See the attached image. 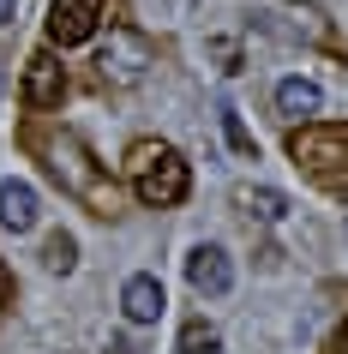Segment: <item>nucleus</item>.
Wrapping results in <instances>:
<instances>
[{
	"mask_svg": "<svg viewBox=\"0 0 348 354\" xmlns=\"http://www.w3.org/2000/svg\"><path fill=\"white\" fill-rule=\"evenodd\" d=\"M48 156H55V162H48V168H55V174H60V180H66V187H73V192H84V198H91V192H96L91 156H84V145H78V138H60V145L48 150Z\"/></svg>",
	"mask_w": 348,
	"mask_h": 354,
	"instance_id": "9",
	"label": "nucleus"
},
{
	"mask_svg": "<svg viewBox=\"0 0 348 354\" xmlns=\"http://www.w3.org/2000/svg\"><path fill=\"white\" fill-rule=\"evenodd\" d=\"M42 216V198L37 187H24V180H0V228H12V234H30Z\"/></svg>",
	"mask_w": 348,
	"mask_h": 354,
	"instance_id": "6",
	"label": "nucleus"
},
{
	"mask_svg": "<svg viewBox=\"0 0 348 354\" xmlns=\"http://www.w3.org/2000/svg\"><path fill=\"white\" fill-rule=\"evenodd\" d=\"M120 313L132 318V324H156V318L168 313V295L156 277H132L127 288H120Z\"/></svg>",
	"mask_w": 348,
	"mask_h": 354,
	"instance_id": "8",
	"label": "nucleus"
},
{
	"mask_svg": "<svg viewBox=\"0 0 348 354\" xmlns=\"http://www.w3.org/2000/svg\"><path fill=\"white\" fill-rule=\"evenodd\" d=\"M60 96H66V66L48 60V55H37L24 66V102H30V109H55Z\"/></svg>",
	"mask_w": 348,
	"mask_h": 354,
	"instance_id": "7",
	"label": "nucleus"
},
{
	"mask_svg": "<svg viewBox=\"0 0 348 354\" xmlns=\"http://www.w3.org/2000/svg\"><path fill=\"white\" fill-rule=\"evenodd\" d=\"M127 168H132V192H138L150 210L181 205L186 187H192V174H186V162H181V150H174V145H132Z\"/></svg>",
	"mask_w": 348,
	"mask_h": 354,
	"instance_id": "1",
	"label": "nucleus"
},
{
	"mask_svg": "<svg viewBox=\"0 0 348 354\" xmlns=\"http://www.w3.org/2000/svg\"><path fill=\"white\" fill-rule=\"evenodd\" d=\"M235 205L246 210V216H258V223H276V216H289V198L276 187H235Z\"/></svg>",
	"mask_w": 348,
	"mask_h": 354,
	"instance_id": "11",
	"label": "nucleus"
},
{
	"mask_svg": "<svg viewBox=\"0 0 348 354\" xmlns=\"http://www.w3.org/2000/svg\"><path fill=\"white\" fill-rule=\"evenodd\" d=\"M330 354H348V318L336 324V342H330Z\"/></svg>",
	"mask_w": 348,
	"mask_h": 354,
	"instance_id": "15",
	"label": "nucleus"
},
{
	"mask_svg": "<svg viewBox=\"0 0 348 354\" xmlns=\"http://www.w3.org/2000/svg\"><path fill=\"white\" fill-rule=\"evenodd\" d=\"M186 282H192L199 295L222 300L228 288H235V264H228L222 246H192V259H186Z\"/></svg>",
	"mask_w": 348,
	"mask_h": 354,
	"instance_id": "5",
	"label": "nucleus"
},
{
	"mask_svg": "<svg viewBox=\"0 0 348 354\" xmlns=\"http://www.w3.org/2000/svg\"><path fill=\"white\" fill-rule=\"evenodd\" d=\"M42 264L66 277V270L78 264V241H73V234H48V246H42Z\"/></svg>",
	"mask_w": 348,
	"mask_h": 354,
	"instance_id": "12",
	"label": "nucleus"
},
{
	"mask_svg": "<svg viewBox=\"0 0 348 354\" xmlns=\"http://www.w3.org/2000/svg\"><path fill=\"white\" fill-rule=\"evenodd\" d=\"M96 19H102V0H55L48 6V42L78 48V42L96 37Z\"/></svg>",
	"mask_w": 348,
	"mask_h": 354,
	"instance_id": "3",
	"label": "nucleus"
},
{
	"mask_svg": "<svg viewBox=\"0 0 348 354\" xmlns=\"http://www.w3.org/2000/svg\"><path fill=\"white\" fill-rule=\"evenodd\" d=\"M276 109L289 114V120H306V114L324 109V96H318L312 78H282V84H276Z\"/></svg>",
	"mask_w": 348,
	"mask_h": 354,
	"instance_id": "10",
	"label": "nucleus"
},
{
	"mask_svg": "<svg viewBox=\"0 0 348 354\" xmlns=\"http://www.w3.org/2000/svg\"><path fill=\"white\" fill-rule=\"evenodd\" d=\"M6 300H12V270L0 264V306H6Z\"/></svg>",
	"mask_w": 348,
	"mask_h": 354,
	"instance_id": "16",
	"label": "nucleus"
},
{
	"mask_svg": "<svg viewBox=\"0 0 348 354\" xmlns=\"http://www.w3.org/2000/svg\"><path fill=\"white\" fill-rule=\"evenodd\" d=\"M204 354H217V348H204Z\"/></svg>",
	"mask_w": 348,
	"mask_h": 354,
	"instance_id": "18",
	"label": "nucleus"
},
{
	"mask_svg": "<svg viewBox=\"0 0 348 354\" xmlns=\"http://www.w3.org/2000/svg\"><path fill=\"white\" fill-rule=\"evenodd\" d=\"M294 162H306L312 174H330V168H348V127H306L289 138Z\"/></svg>",
	"mask_w": 348,
	"mask_h": 354,
	"instance_id": "2",
	"label": "nucleus"
},
{
	"mask_svg": "<svg viewBox=\"0 0 348 354\" xmlns=\"http://www.w3.org/2000/svg\"><path fill=\"white\" fill-rule=\"evenodd\" d=\"M222 132H228V145H235L240 156H253V132L240 127V114H235V109H222Z\"/></svg>",
	"mask_w": 348,
	"mask_h": 354,
	"instance_id": "14",
	"label": "nucleus"
},
{
	"mask_svg": "<svg viewBox=\"0 0 348 354\" xmlns=\"http://www.w3.org/2000/svg\"><path fill=\"white\" fill-rule=\"evenodd\" d=\"M204 348H217V330H210L204 318H192V324L181 330V354H204Z\"/></svg>",
	"mask_w": 348,
	"mask_h": 354,
	"instance_id": "13",
	"label": "nucleus"
},
{
	"mask_svg": "<svg viewBox=\"0 0 348 354\" xmlns=\"http://www.w3.org/2000/svg\"><path fill=\"white\" fill-rule=\"evenodd\" d=\"M12 12H19V0H0V24L12 19Z\"/></svg>",
	"mask_w": 348,
	"mask_h": 354,
	"instance_id": "17",
	"label": "nucleus"
},
{
	"mask_svg": "<svg viewBox=\"0 0 348 354\" xmlns=\"http://www.w3.org/2000/svg\"><path fill=\"white\" fill-rule=\"evenodd\" d=\"M102 78L109 84H138L145 78V66H150V42L145 37H132V30H114V42L102 48Z\"/></svg>",
	"mask_w": 348,
	"mask_h": 354,
	"instance_id": "4",
	"label": "nucleus"
}]
</instances>
